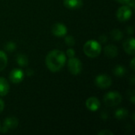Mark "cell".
Masks as SVG:
<instances>
[{"label":"cell","mask_w":135,"mask_h":135,"mask_svg":"<svg viewBox=\"0 0 135 135\" xmlns=\"http://www.w3.org/2000/svg\"><path fill=\"white\" fill-rule=\"evenodd\" d=\"M66 61V55L59 50H52L49 51L45 59V64L48 70L53 73L61 70L65 66Z\"/></svg>","instance_id":"1"},{"label":"cell","mask_w":135,"mask_h":135,"mask_svg":"<svg viewBox=\"0 0 135 135\" xmlns=\"http://www.w3.org/2000/svg\"><path fill=\"white\" fill-rule=\"evenodd\" d=\"M102 47L100 44L95 40H88L83 46V51L89 58H97L100 55L101 53Z\"/></svg>","instance_id":"2"},{"label":"cell","mask_w":135,"mask_h":135,"mask_svg":"<svg viewBox=\"0 0 135 135\" xmlns=\"http://www.w3.org/2000/svg\"><path fill=\"white\" fill-rule=\"evenodd\" d=\"M123 97L118 92H108L104 97V102L108 107H115L122 102Z\"/></svg>","instance_id":"3"},{"label":"cell","mask_w":135,"mask_h":135,"mask_svg":"<svg viewBox=\"0 0 135 135\" xmlns=\"http://www.w3.org/2000/svg\"><path fill=\"white\" fill-rule=\"evenodd\" d=\"M67 66H68V70H69L70 73L73 75L80 74L83 69L81 62L80 61V59H78L75 57L69 59Z\"/></svg>","instance_id":"4"},{"label":"cell","mask_w":135,"mask_h":135,"mask_svg":"<svg viewBox=\"0 0 135 135\" xmlns=\"http://www.w3.org/2000/svg\"><path fill=\"white\" fill-rule=\"evenodd\" d=\"M132 13V9H131L128 6L124 5L117 9L116 17L120 22H126L131 19Z\"/></svg>","instance_id":"5"},{"label":"cell","mask_w":135,"mask_h":135,"mask_svg":"<svg viewBox=\"0 0 135 135\" xmlns=\"http://www.w3.org/2000/svg\"><path fill=\"white\" fill-rule=\"evenodd\" d=\"M112 84V78L107 74H100L95 78V85L100 89H108Z\"/></svg>","instance_id":"6"},{"label":"cell","mask_w":135,"mask_h":135,"mask_svg":"<svg viewBox=\"0 0 135 135\" xmlns=\"http://www.w3.org/2000/svg\"><path fill=\"white\" fill-rule=\"evenodd\" d=\"M25 78V73L22 70L15 68L12 70L9 74V81L13 84H19L21 83Z\"/></svg>","instance_id":"7"},{"label":"cell","mask_w":135,"mask_h":135,"mask_svg":"<svg viewBox=\"0 0 135 135\" xmlns=\"http://www.w3.org/2000/svg\"><path fill=\"white\" fill-rule=\"evenodd\" d=\"M18 125V120L17 118L15 117H9V118H6L4 121V123H3V127L2 129H0V131L3 132V133H6L9 131H11V130H13L15 128H17Z\"/></svg>","instance_id":"8"},{"label":"cell","mask_w":135,"mask_h":135,"mask_svg":"<svg viewBox=\"0 0 135 135\" xmlns=\"http://www.w3.org/2000/svg\"><path fill=\"white\" fill-rule=\"evenodd\" d=\"M51 32L57 37H63L67 34V28L62 23H55L51 26Z\"/></svg>","instance_id":"9"},{"label":"cell","mask_w":135,"mask_h":135,"mask_svg":"<svg viewBox=\"0 0 135 135\" xmlns=\"http://www.w3.org/2000/svg\"><path fill=\"white\" fill-rule=\"evenodd\" d=\"M85 105L88 110L91 112H97L100 108V102L97 97H92L87 99L85 102Z\"/></svg>","instance_id":"10"},{"label":"cell","mask_w":135,"mask_h":135,"mask_svg":"<svg viewBox=\"0 0 135 135\" xmlns=\"http://www.w3.org/2000/svg\"><path fill=\"white\" fill-rule=\"evenodd\" d=\"M123 48L127 54L134 55L135 54V40L134 37L127 39L123 43Z\"/></svg>","instance_id":"11"},{"label":"cell","mask_w":135,"mask_h":135,"mask_svg":"<svg viewBox=\"0 0 135 135\" xmlns=\"http://www.w3.org/2000/svg\"><path fill=\"white\" fill-rule=\"evenodd\" d=\"M63 5L69 9H78L83 6L82 0H63Z\"/></svg>","instance_id":"12"},{"label":"cell","mask_w":135,"mask_h":135,"mask_svg":"<svg viewBox=\"0 0 135 135\" xmlns=\"http://www.w3.org/2000/svg\"><path fill=\"white\" fill-rule=\"evenodd\" d=\"M104 54L106 56H108V58L113 59L115 57H116L118 55V48L116 47V46L113 45V44H108L107 45L104 49Z\"/></svg>","instance_id":"13"},{"label":"cell","mask_w":135,"mask_h":135,"mask_svg":"<svg viewBox=\"0 0 135 135\" xmlns=\"http://www.w3.org/2000/svg\"><path fill=\"white\" fill-rule=\"evenodd\" d=\"M9 91V85L7 80L2 77H0V97L7 95Z\"/></svg>","instance_id":"14"},{"label":"cell","mask_w":135,"mask_h":135,"mask_svg":"<svg viewBox=\"0 0 135 135\" xmlns=\"http://www.w3.org/2000/svg\"><path fill=\"white\" fill-rule=\"evenodd\" d=\"M113 74L115 76L118 78H122V77H124L125 74H127V70L124 66L121 65H118L113 69Z\"/></svg>","instance_id":"15"},{"label":"cell","mask_w":135,"mask_h":135,"mask_svg":"<svg viewBox=\"0 0 135 135\" xmlns=\"http://www.w3.org/2000/svg\"><path fill=\"white\" fill-rule=\"evenodd\" d=\"M115 116L118 119H124L128 116V111L126 108H119L115 111Z\"/></svg>","instance_id":"16"},{"label":"cell","mask_w":135,"mask_h":135,"mask_svg":"<svg viewBox=\"0 0 135 135\" xmlns=\"http://www.w3.org/2000/svg\"><path fill=\"white\" fill-rule=\"evenodd\" d=\"M7 62H8V59L6 54L4 51H0V71L3 70L6 67Z\"/></svg>","instance_id":"17"},{"label":"cell","mask_w":135,"mask_h":135,"mask_svg":"<svg viewBox=\"0 0 135 135\" xmlns=\"http://www.w3.org/2000/svg\"><path fill=\"white\" fill-rule=\"evenodd\" d=\"M17 62L20 66H26L28 64V57L23 54H19L17 56Z\"/></svg>","instance_id":"18"},{"label":"cell","mask_w":135,"mask_h":135,"mask_svg":"<svg viewBox=\"0 0 135 135\" xmlns=\"http://www.w3.org/2000/svg\"><path fill=\"white\" fill-rule=\"evenodd\" d=\"M111 36L112 38L115 40V41H119L123 39V33L122 31H120L119 29H113L111 32Z\"/></svg>","instance_id":"19"},{"label":"cell","mask_w":135,"mask_h":135,"mask_svg":"<svg viewBox=\"0 0 135 135\" xmlns=\"http://www.w3.org/2000/svg\"><path fill=\"white\" fill-rule=\"evenodd\" d=\"M65 43L69 47H73L75 44V39L72 36H65Z\"/></svg>","instance_id":"20"},{"label":"cell","mask_w":135,"mask_h":135,"mask_svg":"<svg viewBox=\"0 0 135 135\" xmlns=\"http://www.w3.org/2000/svg\"><path fill=\"white\" fill-rule=\"evenodd\" d=\"M16 48H17V45H16V44L15 43H13V42H8L6 45H5V49H6V51H8V52H13L14 50H16Z\"/></svg>","instance_id":"21"},{"label":"cell","mask_w":135,"mask_h":135,"mask_svg":"<svg viewBox=\"0 0 135 135\" xmlns=\"http://www.w3.org/2000/svg\"><path fill=\"white\" fill-rule=\"evenodd\" d=\"M66 55L70 58H73L75 56V51L72 48V47H70L69 49H67L66 51Z\"/></svg>","instance_id":"22"},{"label":"cell","mask_w":135,"mask_h":135,"mask_svg":"<svg viewBox=\"0 0 135 135\" xmlns=\"http://www.w3.org/2000/svg\"><path fill=\"white\" fill-rule=\"evenodd\" d=\"M98 134L99 135H113L114 134H113L110 130L106 129V130H104V131H100V132L98 133Z\"/></svg>","instance_id":"23"},{"label":"cell","mask_w":135,"mask_h":135,"mask_svg":"<svg viewBox=\"0 0 135 135\" xmlns=\"http://www.w3.org/2000/svg\"><path fill=\"white\" fill-rule=\"evenodd\" d=\"M127 6H128L131 9H134L135 7V0H130L128 2H127Z\"/></svg>","instance_id":"24"},{"label":"cell","mask_w":135,"mask_h":135,"mask_svg":"<svg viewBox=\"0 0 135 135\" xmlns=\"http://www.w3.org/2000/svg\"><path fill=\"white\" fill-rule=\"evenodd\" d=\"M99 40L100 41V43H106L107 40H108V37L105 35H102V36H100Z\"/></svg>","instance_id":"25"},{"label":"cell","mask_w":135,"mask_h":135,"mask_svg":"<svg viewBox=\"0 0 135 135\" xmlns=\"http://www.w3.org/2000/svg\"><path fill=\"white\" fill-rule=\"evenodd\" d=\"M4 107H5V104H4V101L0 99V113L3 111L4 109Z\"/></svg>","instance_id":"26"},{"label":"cell","mask_w":135,"mask_h":135,"mask_svg":"<svg viewBox=\"0 0 135 135\" xmlns=\"http://www.w3.org/2000/svg\"><path fill=\"white\" fill-rule=\"evenodd\" d=\"M134 60L135 59H132V60H131V69H132V70L133 71H134L135 70V67H134Z\"/></svg>","instance_id":"27"},{"label":"cell","mask_w":135,"mask_h":135,"mask_svg":"<svg viewBox=\"0 0 135 135\" xmlns=\"http://www.w3.org/2000/svg\"><path fill=\"white\" fill-rule=\"evenodd\" d=\"M127 32L129 33V34H132L133 32H134V28L132 27V26H130V27H127Z\"/></svg>","instance_id":"28"},{"label":"cell","mask_w":135,"mask_h":135,"mask_svg":"<svg viewBox=\"0 0 135 135\" xmlns=\"http://www.w3.org/2000/svg\"><path fill=\"white\" fill-rule=\"evenodd\" d=\"M115 1H117L119 3H121V4H124V5H127V2L130 1V0H115Z\"/></svg>","instance_id":"29"},{"label":"cell","mask_w":135,"mask_h":135,"mask_svg":"<svg viewBox=\"0 0 135 135\" xmlns=\"http://www.w3.org/2000/svg\"><path fill=\"white\" fill-rule=\"evenodd\" d=\"M33 74H34V72H33L32 70H31V69H28V70H27V74H28V76H31V75H32Z\"/></svg>","instance_id":"30"},{"label":"cell","mask_w":135,"mask_h":135,"mask_svg":"<svg viewBox=\"0 0 135 135\" xmlns=\"http://www.w3.org/2000/svg\"><path fill=\"white\" fill-rule=\"evenodd\" d=\"M0 129H1V124H0Z\"/></svg>","instance_id":"31"}]
</instances>
